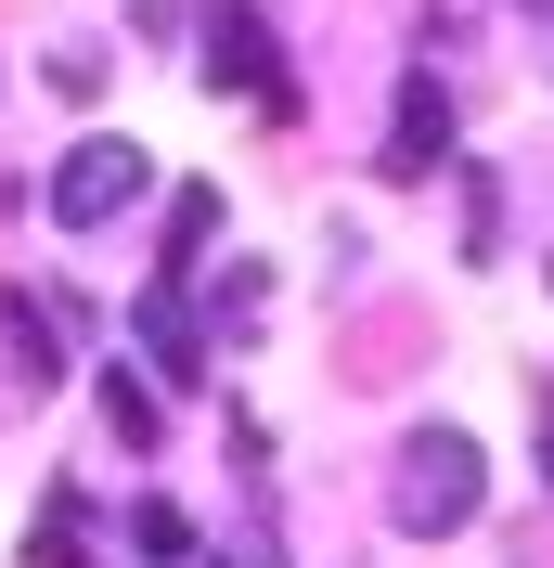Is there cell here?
Here are the masks:
<instances>
[{
	"instance_id": "9c48e42d",
	"label": "cell",
	"mask_w": 554,
	"mask_h": 568,
	"mask_svg": "<svg viewBox=\"0 0 554 568\" xmlns=\"http://www.w3.org/2000/svg\"><path fill=\"white\" fill-rule=\"evenodd\" d=\"M104 414H116V439H130V453L155 439V388H130V375H104Z\"/></svg>"
},
{
	"instance_id": "ba28073f",
	"label": "cell",
	"mask_w": 554,
	"mask_h": 568,
	"mask_svg": "<svg viewBox=\"0 0 554 568\" xmlns=\"http://www.w3.org/2000/svg\"><path fill=\"white\" fill-rule=\"evenodd\" d=\"M130 542L155 568H181V556H194V517H181V504H130Z\"/></svg>"
},
{
	"instance_id": "6da1fadb",
	"label": "cell",
	"mask_w": 554,
	"mask_h": 568,
	"mask_svg": "<svg viewBox=\"0 0 554 568\" xmlns=\"http://www.w3.org/2000/svg\"><path fill=\"white\" fill-rule=\"evenodd\" d=\"M478 504H490L478 439H464V426H413V439H400V478H387V517H400L413 542H439V530H464Z\"/></svg>"
},
{
	"instance_id": "5b68a950",
	"label": "cell",
	"mask_w": 554,
	"mask_h": 568,
	"mask_svg": "<svg viewBox=\"0 0 554 568\" xmlns=\"http://www.w3.org/2000/svg\"><path fill=\"white\" fill-rule=\"evenodd\" d=\"M0 336H13V375H27V400H39V388H65V336H52V311H39L27 284H0Z\"/></svg>"
},
{
	"instance_id": "277c9868",
	"label": "cell",
	"mask_w": 554,
	"mask_h": 568,
	"mask_svg": "<svg viewBox=\"0 0 554 568\" xmlns=\"http://www.w3.org/2000/svg\"><path fill=\"white\" fill-rule=\"evenodd\" d=\"M451 169V91L439 78H400V116H387V181H439Z\"/></svg>"
},
{
	"instance_id": "52a82bcc",
	"label": "cell",
	"mask_w": 554,
	"mask_h": 568,
	"mask_svg": "<svg viewBox=\"0 0 554 568\" xmlns=\"http://www.w3.org/2000/svg\"><path fill=\"white\" fill-rule=\"evenodd\" d=\"M207 233H219V194H207V181H181V194H168V284L207 258Z\"/></svg>"
},
{
	"instance_id": "8992f818",
	"label": "cell",
	"mask_w": 554,
	"mask_h": 568,
	"mask_svg": "<svg viewBox=\"0 0 554 568\" xmlns=\"http://www.w3.org/2000/svg\"><path fill=\"white\" fill-rule=\"evenodd\" d=\"M142 336H155V362H168V375H207V336L181 323V284H155V297H142Z\"/></svg>"
},
{
	"instance_id": "3957f363",
	"label": "cell",
	"mask_w": 554,
	"mask_h": 568,
	"mask_svg": "<svg viewBox=\"0 0 554 568\" xmlns=\"http://www.w3.org/2000/svg\"><path fill=\"white\" fill-rule=\"evenodd\" d=\"M207 91H245V104H271V116H284V65H271L258 0H207Z\"/></svg>"
},
{
	"instance_id": "7a4b0ae2",
	"label": "cell",
	"mask_w": 554,
	"mask_h": 568,
	"mask_svg": "<svg viewBox=\"0 0 554 568\" xmlns=\"http://www.w3.org/2000/svg\"><path fill=\"white\" fill-rule=\"evenodd\" d=\"M142 194H155V155H142V142H116V130H91L65 169H52V220H65V233H104V220L142 207Z\"/></svg>"
},
{
	"instance_id": "30bf717a",
	"label": "cell",
	"mask_w": 554,
	"mask_h": 568,
	"mask_svg": "<svg viewBox=\"0 0 554 568\" xmlns=\"http://www.w3.org/2000/svg\"><path fill=\"white\" fill-rule=\"evenodd\" d=\"M542 491H554V426H542Z\"/></svg>"
}]
</instances>
